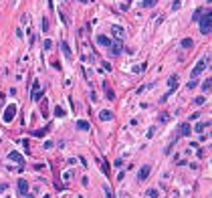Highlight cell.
Listing matches in <instances>:
<instances>
[{"label":"cell","instance_id":"1","mask_svg":"<svg viewBox=\"0 0 212 198\" xmlns=\"http://www.w3.org/2000/svg\"><path fill=\"white\" fill-rule=\"evenodd\" d=\"M200 23V32L202 34H210V28H212V14H210V10H204V14H202V18L198 20Z\"/></svg>","mask_w":212,"mask_h":198},{"label":"cell","instance_id":"2","mask_svg":"<svg viewBox=\"0 0 212 198\" xmlns=\"http://www.w3.org/2000/svg\"><path fill=\"white\" fill-rule=\"evenodd\" d=\"M14 115H16V105H14V103H10V105L4 109V117H2V119H4L6 123H10V121L14 119Z\"/></svg>","mask_w":212,"mask_h":198},{"label":"cell","instance_id":"3","mask_svg":"<svg viewBox=\"0 0 212 198\" xmlns=\"http://www.w3.org/2000/svg\"><path fill=\"white\" fill-rule=\"evenodd\" d=\"M150 172H152V166H148V164H146V166H141L139 172H137V180H139V182H144L148 176H150Z\"/></svg>","mask_w":212,"mask_h":198},{"label":"cell","instance_id":"4","mask_svg":"<svg viewBox=\"0 0 212 198\" xmlns=\"http://www.w3.org/2000/svg\"><path fill=\"white\" fill-rule=\"evenodd\" d=\"M204 69H206V63H204V61H198V63H196V67L192 69V79H196Z\"/></svg>","mask_w":212,"mask_h":198},{"label":"cell","instance_id":"5","mask_svg":"<svg viewBox=\"0 0 212 198\" xmlns=\"http://www.w3.org/2000/svg\"><path fill=\"white\" fill-rule=\"evenodd\" d=\"M8 160H14V162H20L22 166H25V158H22V156H20L18 152H10V154H8Z\"/></svg>","mask_w":212,"mask_h":198},{"label":"cell","instance_id":"6","mask_svg":"<svg viewBox=\"0 0 212 198\" xmlns=\"http://www.w3.org/2000/svg\"><path fill=\"white\" fill-rule=\"evenodd\" d=\"M18 192L20 194H27L28 192V182L27 180H18Z\"/></svg>","mask_w":212,"mask_h":198},{"label":"cell","instance_id":"7","mask_svg":"<svg viewBox=\"0 0 212 198\" xmlns=\"http://www.w3.org/2000/svg\"><path fill=\"white\" fill-rule=\"evenodd\" d=\"M111 32H113L115 38H121V36H123V28H121V26H117V25L111 26Z\"/></svg>","mask_w":212,"mask_h":198},{"label":"cell","instance_id":"8","mask_svg":"<svg viewBox=\"0 0 212 198\" xmlns=\"http://www.w3.org/2000/svg\"><path fill=\"white\" fill-rule=\"evenodd\" d=\"M38 97H40V83H38V81H34V89H32V99H34V101H38Z\"/></svg>","mask_w":212,"mask_h":198},{"label":"cell","instance_id":"9","mask_svg":"<svg viewBox=\"0 0 212 198\" xmlns=\"http://www.w3.org/2000/svg\"><path fill=\"white\" fill-rule=\"evenodd\" d=\"M99 119H101V121H109V119H113V113L105 109V111H101V113H99Z\"/></svg>","mask_w":212,"mask_h":198},{"label":"cell","instance_id":"10","mask_svg":"<svg viewBox=\"0 0 212 198\" xmlns=\"http://www.w3.org/2000/svg\"><path fill=\"white\" fill-rule=\"evenodd\" d=\"M97 42H99L101 47H111V40H109L107 36H103V34H101V36H97Z\"/></svg>","mask_w":212,"mask_h":198},{"label":"cell","instance_id":"11","mask_svg":"<svg viewBox=\"0 0 212 198\" xmlns=\"http://www.w3.org/2000/svg\"><path fill=\"white\" fill-rule=\"evenodd\" d=\"M190 129H192V127L188 125V123H182V127H180V134H182V136H190Z\"/></svg>","mask_w":212,"mask_h":198},{"label":"cell","instance_id":"12","mask_svg":"<svg viewBox=\"0 0 212 198\" xmlns=\"http://www.w3.org/2000/svg\"><path fill=\"white\" fill-rule=\"evenodd\" d=\"M61 49H63V53H65V57H67V59H71V49H69V45H67V42H65V40L61 42Z\"/></svg>","mask_w":212,"mask_h":198},{"label":"cell","instance_id":"13","mask_svg":"<svg viewBox=\"0 0 212 198\" xmlns=\"http://www.w3.org/2000/svg\"><path fill=\"white\" fill-rule=\"evenodd\" d=\"M77 127H79V129H83V131H89V127H91V125H89V121H83V119H81V121H77Z\"/></svg>","mask_w":212,"mask_h":198},{"label":"cell","instance_id":"14","mask_svg":"<svg viewBox=\"0 0 212 198\" xmlns=\"http://www.w3.org/2000/svg\"><path fill=\"white\" fill-rule=\"evenodd\" d=\"M121 53V42L119 45H111V55H119Z\"/></svg>","mask_w":212,"mask_h":198},{"label":"cell","instance_id":"15","mask_svg":"<svg viewBox=\"0 0 212 198\" xmlns=\"http://www.w3.org/2000/svg\"><path fill=\"white\" fill-rule=\"evenodd\" d=\"M192 45H194L192 38H184V40H182V47H184V49H192Z\"/></svg>","mask_w":212,"mask_h":198},{"label":"cell","instance_id":"16","mask_svg":"<svg viewBox=\"0 0 212 198\" xmlns=\"http://www.w3.org/2000/svg\"><path fill=\"white\" fill-rule=\"evenodd\" d=\"M158 194H160V192H158L156 188H150V190H148V198H158Z\"/></svg>","mask_w":212,"mask_h":198},{"label":"cell","instance_id":"17","mask_svg":"<svg viewBox=\"0 0 212 198\" xmlns=\"http://www.w3.org/2000/svg\"><path fill=\"white\" fill-rule=\"evenodd\" d=\"M42 47H44L46 51H49V49H53V40H51V38H46V40L42 42Z\"/></svg>","mask_w":212,"mask_h":198},{"label":"cell","instance_id":"18","mask_svg":"<svg viewBox=\"0 0 212 198\" xmlns=\"http://www.w3.org/2000/svg\"><path fill=\"white\" fill-rule=\"evenodd\" d=\"M44 131H46V127H44V129H36L32 136H36V138H42V136H44Z\"/></svg>","mask_w":212,"mask_h":198},{"label":"cell","instance_id":"19","mask_svg":"<svg viewBox=\"0 0 212 198\" xmlns=\"http://www.w3.org/2000/svg\"><path fill=\"white\" fill-rule=\"evenodd\" d=\"M55 115H59V117H61V115H65V111H63V107H55Z\"/></svg>","mask_w":212,"mask_h":198},{"label":"cell","instance_id":"20","mask_svg":"<svg viewBox=\"0 0 212 198\" xmlns=\"http://www.w3.org/2000/svg\"><path fill=\"white\" fill-rule=\"evenodd\" d=\"M158 0H144V6H154Z\"/></svg>","mask_w":212,"mask_h":198},{"label":"cell","instance_id":"21","mask_svg":"<svg viewBox=\"0 0 212 198\" xmlns=\"http://www.w3.org/2000/svg\"><path fill=\"white\" fill-rule=\"evenodd\" d=\"M63 178H65V180H71V178H73V172H65Z\"/></svg>","mask_w":212,"mask_h":198},{"label":"cell","instance_id":"22","mask_svg":"<svg viewBox=\"0 0 212 198\" xmlns=\"http://www.w3.org/2000/svg\"><path fill=\"white\" fill-rule=\"evenodd\" d=\"M210 85H212L210 81H204V85H202V89H204V91H208V89H210Z\"/></svg>","mask_w":212,"mask_h":198},{"label":"cell","instance_id":"23","mask_svg":"<svg viewBox=\"0 0 212 198\" xmlns=\"http://www.w3.org/2000/svg\"><path fill=\"white\" fill-rule=\"evenodd\" d=\"M200 14H204V10H196V12H194V20H198Z\"/></svg>","mask_w":212,"mask_h":198},{"label":"cell","instance_id":"24","mask_svg":"<svg viewBox=\"0 0 212 198\" xmlns=\"http://www.w3.org/2000/svg\"><path fill=\"white\" fill-rule=\"evenodd\" d=\"M194 103H196V105H202V103H204V97H196Z\"/></svg>","mask_w":212,"mask_h":198},{"label":"cell","instance_id":"25","mask_svg":"<svg viewBox=\"0 0 212 198\" xmlns=\"http://www.w3.org/2000/svg\"><path fill=\"white\" fill-rule=\"evenodd\" d=\"M172 8H174V10L180 8V0H174V2H172Z\"/></svg>","mask_w":212,"mask_h":198},{"label":"cell","instance_id":"26","mask_svg":"<svg viewBox=\"0 0 212 198\" xmlns=\"http://www.w3.org/2000/svg\"><path fill=\"white\" fill-rule=\"evenodd\" d=\"M202 129H204V123H198V125H196V131H198V134H200Z\"/></svg>","mask_w":212,"mask_h":198},{"label":"cell","instance_id":"27","mask_svg":"<svg viewBox=\"0 0 212 198\" xmlns=\"http://www.w3.org/2000/svg\"><path fill=\"white\" fill-rule=\"evenodd\" d=\"M4 190H8V184H0V192H4Z\"/></svg>","mask_w":212,"mask_h":198},{"label":"cell","instance_id":"28","mask_svg":"<svg viewBox=\"0 0 212 198\" xmlns=\"http://www.w3.org/2000/svg\"><path fill=\"white\" fill-rule=\"evenodd\" d=\"M25 198H32V196H30V194H25Z\"/></svg>","mask_w":212,"mask_h":198}]
</instances>
